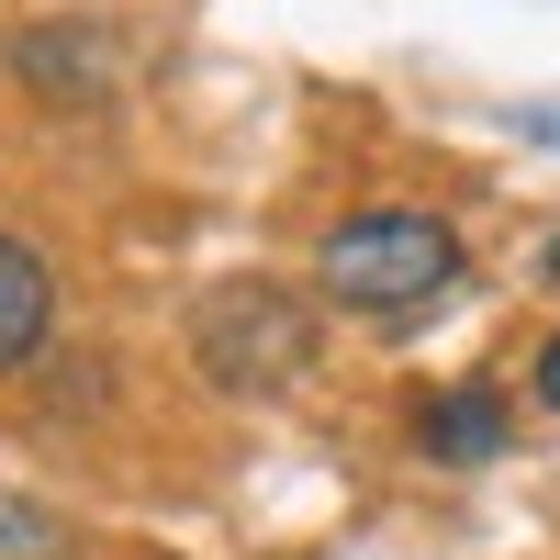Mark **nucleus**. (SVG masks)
I'll return each instance as SVG.
<instances>
[{
  "mask_svg": "<svg viewBox=\"0 0 560 560\" xmlns=\"http://www.w3.org/2000/svg\"><path fill=\"white\" fill-rule=\"evenodd\" d=\"M527 393H538V415H560V337L538 348V370H527Z\"/></svg>",
  "mask_w": 560,
  "mask_h": 560,
  "instance_id": "6",
  "label": "nucleus"
},
{
  "mask_svg": "<svg viewBox=\"0 0 560 560\" xmlns=\"http://www.w3.org/2000/svg\"><path fill=\"white\" fill-rule=\"evenodd\" d=\"M202 359L236 393H269V382H292V370L314 359V325H303V303L280 292V280H224V292L202 303Z\"/></svg>",
  "mask_w": 560,
  "mask_h": 560,
  "instance_id": "2",
  "label": "nucleus"
},
{
  "mask_svg": "<svg viewBox=\"0 0 560 560\" xmlns=\"http://www.w3.org/2000/svg\"><path fill=\"white\" fill-rule=\"evenodd\" d=\"M57 516H34V504H0V560H57Z\"/></svg>",
  "mask_w": 560,
  "mask_h": 560,
  "instance_id": "5",
  "label": "nucleus"
},
{
  "mask_svg": "<svg viewBox=\"0 0 560 560\" xmlns=\"http://www.w3.org/2000/svg\"><path fill=\"white\" fill-rule=\"evenodd\" d=\"M57 325V269H45L23 236H0V370H23Z\"/></svg>",
  "mask_w": 560,
  "mask_h": 560,
  "instance_id": "4",
  "label": "nucleus"
},
{
  "mask_svg": "<svg viewBox=\"0 0 560 560\" xmlns=\"http://www.w3.org/2000/svg\"><path fill=\"white\" fill-rule=\"evenodd\" d=\"M538 280H560V236H549V247H538Z\"/></svg>",
  "mask_w": 560,
  "mask_h": 560,
  "instance_id": "8",
  "label": "nucleus"
},
{
  "mask_svg": "<svg viewBox=\"0 0 560 560\" xmlns=\"http://www.w3.org/2000/svg\"><path fill=\"white\" fill-rule=\"evenodd\" d=\"M459 280H471V247H459V224L427 213V202H370L348 224H325V247H314V292L337 314H370V325L427 314Z\"/></svg>",
  "mask_w": 560,
  "mask_h": 560,
  "instance_id": "1",
  "label": "nucleus"
},
{
  "mask_svg": "<svg viewBox=\"0 0 560 560\" xmlns=\"http://www.w3.org/2000/svg\"><path fill=\"white\" fill-rule=\"evenodd\" d=\"M516 124H527V135H538V147H560V102H527V113H516Z\"/></svg>",
  "mask_w": 560,
  "mask_h": 560,
  "instance_id": "7",
  "label": "nucleus"
},
{
  "mask_svg": "<svg viewBox=\"0 0 560 560\" xmlns=\"http://www.w3.org/2000/svg\"><path fill=\"white\" fill-rule=\"evenodd\" d=\"M504 438H516V415H504L493 382H448L427 415H415V448H427L438 471H482V459H504Z\"/></svg>",
  "mask_w": 560,
  "mask_h": 560,
  "instance_id": "3",
  "label": "nucleus"
}]
</instances>
